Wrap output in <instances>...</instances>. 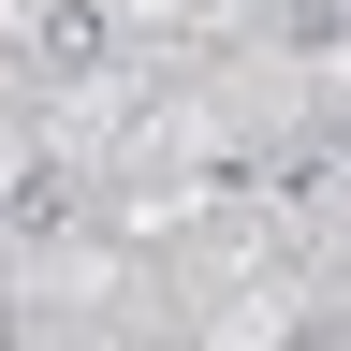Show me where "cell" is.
I'll return each instance as SVG.
<instances>
[{
    "mask_svg": "<svg viewBox=\"0 0 351 351\" xmlns=\"http://www.w3.org/2000/svg\"><path fill=\"white\" fill-rule=\"evenodd\" d=\"M29 59L59 73V88H88V73L117 59V15H103V0H44V15H29Z\"/></svg>",
    "mask_w": 351,
    "mask_h": 351,
    "instance_id": "6da1fadb",
    "label": "cell"
},
{
    "mask_svg": "<svg viewBox=\"0 0 351 351\" xmlns=\"http://www.w3.org/2000/svg\"><path fill=\"white\" fill-rule=\"evenodd\" d=\"M0 234H73V161H29L0 191Z\"/></svg>",
    "mask_w": 351,
    "mask_h": 351,
    "instance_id": "7a4b0ae2",
    "label": "cell"
}]
</instances>
